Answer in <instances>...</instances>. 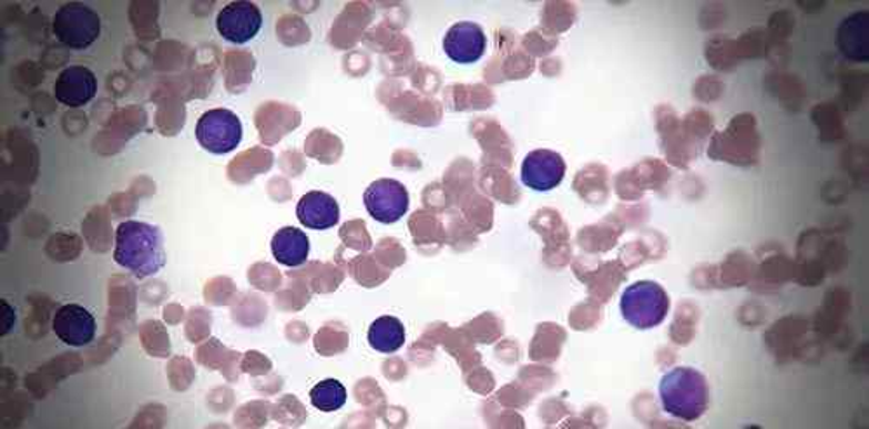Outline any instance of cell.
<instances>
[{"mask_svg": "<svg viewBox=\"0 0 869 429\" xmlns=\"http://www.w3.org/2000/svg\"><path fill=\"white\" fill-rule=\"evenodd\" d=\"M564 159L553 150H534L522 164V183L534 192H550L564 181Z\"/></svg>", "mask_w": 869, "mask_h": 429, "instance_id": "ba28073f", "label": "cell"}, {"mask_svg": "<svg viewBox=\"0 0 869 429\" xmlns=\"http://www.w3.org/2000/svg\"><path fill=\"white\" fill-rule=\"evenodd\" d=\"M669 311V297L656 282L642 280L630 285L621 296V314L635 329H654Z\"/></svg>", "mask_w": 869, "mask_h": 429, "instance_id": "3957f363", "label": "cell"}, {"mask_svg": "<svg viewBox=\"0 0 869 429\" xmlns=\"http://www.w3.org/2000/svg\"><path fill=\"white\" fill-rule=\"evenodd\" d=\"M311 406L323 412H335L347 404V388L336 379H326L310 391Z\"/></svg>", "mask_w": 869, "mask_h": 429, "instance_id": "9a60e30c", "label": "cell"}, {"mask_svg": "<svg viewBox=\"0 0 869 429\" xmlns=\"http://www.w3.org/2000/svg\"><path fill=\"white\" fill-rule=\"evenodd\" d=\"M242 134L244 129L241 119L226 109H214L204 113L195 127L198 145L214 155L234 152L241 145Z\"/></svg>", "mask_w": 869, "mask_h": 429, "instance_id": "5b68a950", "label": "cell"}, {"mask_svg": "<svg viewBox=\"0 0 869 429\" xmlns=\"http://www.w3.org/2000/svg\"><path fill=\"white\" fill-rule=\"evenodd\" d=\"M664 412L681 421H697L709 404V386L705 374L693 367H676L664 374L660 382Z\"/></svg>", "mask_w": 869, "mask_h": 429, "instance_id": "7a4b0ae2", "label": "cell"}, {"mask_svg": "<svg viewBox=\"0 0 869 429\" xmlns=\"http://www.w3.org/2000/svg\"><path fill=\"white\" fill-rule=\"evenodd\" d=\"M409 202L411 201L406 186L390 177L375 181L364 193L367 213L382 225H391L402 219L409 210Z\"/></svg>", "mask_w": 869, "mask_h": 429, "instance_id": "8992f818", "label": "cell"}, {"mask_svg": "<svg viewBox=\"0 0 869 429\" xmlns=\"http://www.w3.org/2000/svg\"><path fill=\"white\" fill-rule=\"evenodd\" d=\"M299 223L310 229H329L338 225L339 205L326 192H308L296 207Z\"/></svg>", "mask_w": 869, "mask_h": 429, "instance_id": "7c38bea8", "label": "cell"}, {"mask_svg": "<svg viewBox=\"0 0 869 429\" xmlns=\"http://www.w3.org/2000/svg\"><path fill=\"white\" fill-rule=\"evenodd\" d=\"M54 334L69 346H88L96 336V320L88 309L79 305H65L58 309L53 320Z\"/></svg>", "mask_w": 869, "mask_h": 429, "instance_id": "8fae6325", "label": "cell"}, {"mask_svg": "<svg viewBox=\"0 0 869 429\" xmlns=\"http://www.w3.org/2000/svg\"><path fill=\"white\" fill-rule=\"evenodd\" d=\"M488 49V37L480 24L459 21L452 24L443 39V51L458 64L477 63Z\"/></svg>", "mask_w": 869, "mask_h": 429, "instance_id": "9c48e42d", "label": "cell"}, {"mask_svg": "<svg viewBox=\"0 0 869 429\" xmlns=\"http://www.w3.org/2000/svg\"><path fill=\"white\" fill-rule=\"evenodd\" d=\"M272 253L280 265L296 268L305 265L310 256V241L303 229L286 226L278 229L272 238Z\"/></svg>", "mask_w": 869, "mask_h": 429, "instance_id": "4fadbf2b", "label": "cell"}, {"mask_svg": "<svg viewBox=\"0 0 869 429\" xmlns=\"http://www.w3.org/2000/svg\"><path fill=\"white\" fill-rule=\"evenodd\" d=\"M216 27L219 35L229 44H247L262 30V9L249 0H235L219 11Z\"/></svg>", "mask_w": 869, "mask_h": 429, "instance_id": "52a82bcc", "label": "cell"}, {"mask_svg": "<svg viewBox=\"0 0 869 429\" xmlns=\"http://www.w3.org/2000/svg\"><path fill=\"white\" fill-rule=\"evenodd\" d=\"M369 345L381 354H395L406 343V329L399 318L379 317L369 327Z\"/></svg>", "mask_w": 869, "mask_h": 429, "instance_id": "5bb4252c", "label": "cell"}, {"mask_svg": "<svg viewBox=\"0 0 869 429\" xmlns=\"http://www.w3.org/2000/svg\"><path fill=\"white\" fill-rule=\"evenodd\" d=\"M98 93V81L91 70L82 64H73L58 75L54 94L61 105L81 109L94 100Z\"/></svg>", "mask_w": 869, "mask_h": 429, "instance_id": "30bf717a", "label": "cell"}, {"mask_svg": "<svg viewBox=\"0 0 869 429\" xmlns=\"http://www.w3.org/2000/svg\"><path fill=\"white\" fill-rule=\"evenodd\" d=\"M113 262L137 278L157 275L165 265L164 237L161 229L143 221L121 223L115 232Z\"/></svg>", "mask_w": 869, "mask_h": 429, "instance_id": "6da1fadb", "label": "cell"}, {"mask_svg": "<svg viewBox=\"0 0 869 429\" xmlns=\"http://www.w3.org/2000/svg\"><path fill=\"white\" fill-rule=\"evenodd\" d=\"M54 35L67 48L82 51L91 48L101 33V20L94 9L82 2L61 6L54 14Z\"/></svg>", "mask_w": 869, "mask_h": 429, "instance_id": "277c9868", "label": "cell"}]
</instances>
